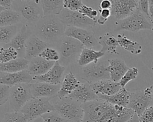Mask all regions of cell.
Listing matches in <instances>:
<instances>
[{
	"label": "cell",
	"mask_w": 153,
	"mask_h": 122,
	"mask_svg": "<svg viewBox=\"0 0 153 122\" xmlns=\"http://www.w3.org/2000/svg\"><path fill=\"white\" fill-rule=\"evenodd\" d=\"M84 116L81 122H126L136 113L123 107L100 99L82 104Z\"/></svg>",
	"instance_id": "1"
},
{
	"label": "cell",
	"mask_w": 153,
	"mask_h": 122,
	"mask_svg": "<svg viewBox=\"0 0 153 122\" xmlns=\"http://www.w3.org/2000/svg\"><path fill=\"white\" fill-rule=\"evenodd\" d=\"M66 26L57 15L44 16L35 26V35L51 46L57 44L65 36Z\"/></svg>",
	"instance_id": "2"
},
{
	"label": "cell",
	"mask_w": 153,
	"mask_h": 122,
	"mask_svg": "<svg viewBox=\"0 0 153 122\" xmlns=\"http://www.w3.org/2000/svg\"><path fill=\"white\" fill-rule=\"evenodd\" d=\"M12 9L20 15L23 24H34L44 17L39 1H13Z\"/></svg>",
	"instance_id": "3"
},
{
	"label": "cell",
	"mask_w": 153,
	"mask_h": 122,
	"mask_svg": "<svg viewBox=\"0 0 153 122\" xmlns=\"http://www.w3.org/2000/svg\"><path fill=\"white\" fill-rule=\"evenodd\" d=\"M84 46L76 39L64 36L57 43V51L60 55L59 63L65 66L71 64Z\"/></svg>",
	"instance_id": "4"
},
{
	"label": "cell",
	"mask_w": 153,
	"mask_h": 122,
	"mask_svg": "<svg viewBox=\"0 0 153 122\" xmlns=\"http://www.w3.org/2000/svg\"><path fill=\"white\" fill-rule=\"evenodd\" d=\"M54 105L55 111L69 121L81 122L84 116L82 104L66 96L60 99Z\"/></svg>",
	"instance_id": "5"
},
{
	"label": "cell",
	"mask_w": 153,
	"mask_h": 122,
	"mask_svg": "<svg viewBox=\"0 0 153 122\" xmlns=\"http://www.w3.org/2000/svg\"><path fill=\"white\" fill-rule=\"evenodd\" d=\"M153 25L145 15L139 8L127 18L118 20L115 22L114 30H127L130 32H137L143 29L151 30Z\"/></svg>",
	"instance_id": "6"
},
{
	"label": "cell",
	"mask_w": 153,
	"mask_h": 122,
	"mask_svg": "<svg viewBox=\"0 0 153 122\" xmlns=\"http://www.w3.org/2000/svg\"><path fill=\"white\" fill-rule=\"evenodd\" d=\"M53 98H33L22 108V112L27 121L41 117L43 114L55 111L54 105L50 101Z\"/></svg>",
	"instance_id": "7"
},
{
	"label": "cell",
	"mask_w": 153,
	"mask_h": 122,
	"mask_svg": "<svg viewBox=\"0 0 153 122\" xmlns=\"http://www.w3.org/2000/svg\"><path fill=\"white\" fill-rule=\"evenodd\" d=\"M153 85L140 90L130 92L127 108L133 110L139 117L148 107L153 105Z\"/></svg>",
	"instance_id": "8"
},
{
	"label": "cell",
	"mask_w": 153,
	"mask_h": 122,
	"mask_svg": "<svg viewBox=\"0 0 153 122\" xmlns=\"http://www.w3.org/2000/svg\"><path fill=\"white\" fill-rule=\"evenodd\" d=\"M32 98L30 83H22L11 87L9 104L13 111H20L25 105Z\"/></svg>",
	"instance_id": "9"
},
{
	"label": "cell",
	"mask_w": 153,
	"mask_h": 122,
	"mask_svg": "<svg viewBox=\"0 0 153 122\" xmlns=\"http://www.w3.org/2000/svg\"><path fill=\"white\" fill-rule=\"evenodd\" d=\"M58 17L67 27L87 29L95 26L97 23L96 21L84 15L79 11H73L66 8L62 10Z\"/></svg>",
	"instance_id": "10"
},
{
	"label": "cell",
	"mask_w": 153,
	"mask_h": 122,
	"mask_svg": "<svg viewBox=\"0 0 153 122\" xmlns=\"http://www.w3.org/2000/svg\"><path fill=\"white\" fill-rule=\"evenodd\" d=\"M111 15L121 20L132 15L139 7V1L111 0Z\"/></svg>",
	"instance_id": "11"
},
{
	"label": "cell",
	"mask_w": 153,
	"mask_h": 122,
	"mask_svg": "<svg viewBox=\"0 0 153 122\" xmlns=\"http://www.w3.org/2000/svg\"><path fill=\"white\" fill-rule=\"evenodd\" d=\"M107 67L101 63H91L81 68V78L86 83H93L103 79H110Z\"/></svg>",
	"instance_id": "12"
},
{
	"label": "cell",
	"mask_w": 153,
	"mask_h": 122,
	"mask_svg": "<svg viewBox=\"0 0 153 122\" xmlns=\"http://www.w3.org/2000/svg\"><path fill=\"white\" fill-rule=\"evenodd\" d=\"M65 36L76 39L85 48H91L98 43V40H97L94 33L87 29L66 27Z\"/></svg>",
	"instance_id": "13"
},
{
	"label": "cell",
	"mask_w": 153,
	"mask_h": 122,
	"mask_svg": "<svg viewBox=\"0 0 153 122\" xmlns=\"http://www.w3.org/2000/svg\"><path fill=\"white\" fill-rule=\"evenodd\" d=\"M32 33L29 25L23 24L17 33L7 46L14 48L17 51L20 58H25L26 43L27 39L32 35Z\"/></svg>",
	"instance_id": "14"
},
{
	"label": "cell",
	"mask_w": 153,
	"mask_h": 122,
	"mask_svg": "<svg viewBox=\"0 0 153 122\" xmlns=\"http://www.w3.org/2000/svg\"><path fill=\"white\" fill-rule=\"evenodd\" d=\"M33 77L27 70L16 73H5L0 71V84L13 86L22 83H30Z\"/></svg>",
	"instance_id": "15"
},
{
	"label": "cell",
	"mask_w": 153,
	"mask_h": 122,
	"mask_svg": "<svg viewBox=\"0 0 153 122\" xmlns=\"http://www.w3.org/2000/svg\"><path fill=\"white\" fill-rule=\"evenodd\" d=\"M60 85H51L44 82L30 83V91L33 98H54L60 90Z\"/></svg>",
	"instance_id": "16"
},
{
	"label": "cell",
	"mask_w": 153,
	"mask_h": 122,
	"mask_svg": "<svg viewBox=\"0 0 153 122\" xmlns=\"http://www.w3.org/2000/svg\"><path fill=\"white\" fill-rule=\"evenodd\" d=\"M65 67L61 65L59 61H56L52 68L45 74L33 77V81L37 82H44L51 85H60Z\"/></svg>",
	"instance_id": "17"
},
{
	"label": "cell",
	"mask_w": 153,
	"mask_h": 122,
	"mask_svg": "<svg viewBox=\"0 0 153 122\" xmlns=\"http://www.w3.org/2000/svg\"><path fill=\"white\" fill-rule=\"evenodd\" d=\"M48 47H51V46L40 39L35 34L32 35L26 43L25 58L30 61L39 57L42 51Z\"/></svg>",
	"instance_id": "18"
},
{
	"label": "cell",
	"mask_w": 153,
	"mask_h": 122,
	"mask_svg": "<svg viewBox=\"0 0 153 122\" xmlns=\"http://www.w3.org/2000/svg\"><path fill=\"white\" fill-rule=\"evenodd\" d=\"M96 95L111 96L119 92L122 87L119 82H115L110 79H103L90 84Z\"/></svg>",
	"instance_id": "19"
},
{
	"label": "cell",
	"mask_w": 153,
	"mask_h": 122,
	"mask_svg": "<svg viewBox=\"0 0 153 122\" xmlns=\"http://www.w3.org/2000/svg\"><path fill=\"white\" fill-rule=\"evenodd\" d=\"M78 102L83 104L84 103L99 99L88 83H80L77 88L69 96Z\"/></svg>",
	"instance_id": "20"
},
{
	"label": "cell",
	"mask_w": 153,
	"mask_h": 122,
	"mask_svg": "<svg viewBox=\"0 0 153 122\" xmlns=\"http://www.w3.org/2000/svg\"><path fill=\"white\" fill-rule=\"evenodd\" d=\"M55 62L46 60L42 57H37L29 61L27 70L33 77L41 76L48 72L54 65Z\"/></svg>",
	"instance_id": "21"
},
{
	"label": "cell",
	"mask_w": 153,
	"mask_h": 122,
	"mask_svg": "<svg viewBox=\"0 0 153 122\" xmlns=\"http://www.w3.org/2000/svg\"><path fill=\"white\" fill-rule=\"evenodd\" d=\"M108 62L109 65L106 68L109 73L111 80L115 82H119L129 68L124 61L119 58L108 60Z\"/></svg>",
	"instance_id": "22"
},
{
	"label": "cell",
	"mask_w": 153,
	"mask_h": 122,
	"mask_svg": "<svg viewBox=\"0 0 153 122\" xmlns=\"http://www.w3.org/2000/svg\"><path fill=\"white\" fill-rule=\"evenodd\" d=\"M80 83L73 73L69 72L65 76L60 84V88L57 97L60 99L68 96L77 88Z\"/></svg>",
	"instance_id": "23"
},
{
	"label": "cell",
	"mask_w": 153,
	"mask_h": 122,
	"mask_svg": "<svg viewBox=\"0 0 153 122\" xmlns=\"http://www.w3.org/2000/svg\"><path fill=\"white\" fill-rule=\"evenodd\" d=\"M130 92L128 91L125 87H122L119 92L113 95H97V96L99 99L106 101L112 105L127 107L130 101Z\"/></svg>",
	"instance_id": "24"
},
{
	"label": "cell",
	"mask_w": 153,
	"mask_h": 122,
	"mask_svg": "<svg viewBox=\"0 0 153 122\" xmlns=\"http://www.w3.org/2000/svg\"><path fill=\"white\" fill-rule=\"evenodd\" d=\"M105 53L101 51H96L93 49L84 48L77 60V64L81 67H84L91 63H97L100 58L102 57Z\"/></svg>",
	"instance_id": "25"
},
{
	"label": "cell",
	"mask_w": 153,
	"mask_h": 122,
	"mask_svg": "<svg viewBox=\"0 0 153 122\" xmlns=\"http://www.w3.org/2000/svg\"><path fill=\"white\" fill-rule=\"evenodd\" d=\"M98 43L102 46L101 51L103 53L118 54L117 48L119 45L117 39L111 32H107L98 38Z\"/></svg>",
	"instance_id": "26"
},
{
	"label": "cell",
	"mask_w": 153,
	"mask_h": 122,
	"mask_svg": "<svg viewBox=\"0 0 153 122\" xmlns=\"http://www.w3.org/2000/svg\"><path fill=\"white\" fill-rule=\"evenodd\" d=\"M29 61L25 58H17L5 63H0V71L16 73L27 69Z\"/></svg>",
	"instance_id": "27"
},
{
	"label": "cell",
	"mask_w": 153,
	"mask_h": 122,
	"mask_svg": "<svg viewBox=\"0 0 153 122\" xmlns=\"http://www.w3.org/2000/svg\"><path fill=\"white\" fill-rule=\"evenodd\" d=\"M39 2L44 16L59 15L64 8L62 0H41Z\"/></svg>",
	"instance_id": "28"
},
{
	"label": "cell",
	"mask_w": 153,
	"mask_h": 122,
	"mask_svg": "<svg viewBox=\"0 0 153 122\" xmlns=\"http://www.w3.org/2000/svg\"><path fill=\"white\" fill-rule=\"evenodd\" d=\"M117 39L119 46L131 54L137 55L142 52V46L137 42L132 40L122 34H118Z\"/></svg>",
	"instance_id": "29"
},
{
	"label": "cell",
	"mask_w": 153,
	"mask_h": 122,
	"mask_svg": "<svg viewBox=\"0 0 153 122\" xmlns=\"http://www.w3.org/2000/svg\"><path fill=\"white\" fill-rule=\"evenodd\" d=\"M20 21V14L12 8L0 11V27L16 25Z\"/></svg>",
	"instance_id": "30"
},
{
	"label": "cell",
	"mask_w": 153,
	"mask_h": 122,
	"mask_svg": "<svg viewBox=\"0 0 153 122\" xmlns=\"http://www.w3.org/2000/svg\"><path fill=\"white\" fill-rule=\"evenodd\" d=\"M18 31L17 24L0 27V42L8 45L17 33Z\"/></svg>",
	"instance_id": "31"
},
{
	"label": "cell",
	"mask_w": 153,
	"mask_h": 122,
	"mask_svg": "<svg viewBox=\"0 0 153 122\" xmlns=\"http://www.w3.org/2000/svg\"><path fill=\"white\" fill-rule=\"evenodd\" d=\"M19 57L17 51L11 46H7V48H4L0 46V62L5 63L17 59Z\"/></svg>",
	"instance_id": "32"
},
{
	"label": "cell",
	"mask_w": 153,
	"mask_h": 122,
	"mask_svg": "<svg viewBox=\"0 0 153 122\" xmlns=\"http://www.w3.org/2000/svg\"><path fill=\"white\" fill-rule=\"evenodd\" d=\"M25 115L20 111L7 112L5 114L1 122H27Z\"/></svg>",
	"instance_id": "33"
},
{
	"label": "cell",
	"mask_w": 153,
	"mask_h": 122,
	"mask_svg": "<svg viewBox=\"0 0 153 122\" xmlns=\"http://www.w3.org/2000/svg\"><path fill=\"white\" fill-rule=\"evenodd\" d=\"M139 73V70L136 67L129 68L127 71L125 73L119 83L122 87H125V86L131 80L136 79Z\"/></svg>",
	"instance_id": "34"
},
{
	"label": "cell",
	"mask_w": 153,
	"mask_h": 122,
	"mask_svg": "<svg viewBox=\"0 0 153 122\" xmlns=\"http://www.w3.org/2000/svg\"><path fill=\"white\" fill-rule=\"evenodd\" d=\"M39 57L50 61L56 62L60 60V55L57 49L51 47H48L45 49Z\"/></svg>",
	"instance_id": "35"
},
{
	"label": "cell",
	"mask_w": 153,
	"mask_h": 122,
	"mask_svg": "<svg viewBox=\"0 0 153 122\" xmlns=\"http://www.w3.org/2000/svg\"><path fill=\"white\" fill-rule=\"evenodd\" d=\"M41 117L44 122H69L56 111L47 112L41 115Z\"/></svg>",
	"instance_id": "36"
},
{
	"label": "cell",
	"mask_w": 153,
	"mask_h": 122,
	"mask_svg": "<svg viewBox=\"0 0 153 122\" xmlns=\"http://www.w3.org/2000/svg\"><path fill=\"white\" fill-rule=\"evenodd\" d=\"M80 13L83 14L84 15L96 21L97 20V15H98V11L96 10L93 9L91 7H88L87 5H83L80 9L78 11Z\"/></svg>",
	"instance_id": "37"
},
{
	"label": "cell",
	"mask_w": 153,
	"mask_h": 122,
	"mask_svg": "<svg viewBox=\"0 0 153 122\" xmlns=\"http://www.w3.org/2000/svg\"><path fill=\"white\" fill-rule=\"evenodd\" d=\"M83 3L80 0H64V8L73 11H78L80 8L83 5Z\"/></svg>",
	"instance_id": "38"
},
{
	"label": "cell",
	"mask_w": 153,
	"mask_h": 122,
	"mask_svg": "<svg viewBox=\"0 0 153 122\" xmlns=\"http://www.w3.org/2000/svg\"><path fill=\"white\" fill-rule=\"evenodd\" d=\"M11 86L5 85H0V105L5 104L9 101Z\"/></svg>",
	"instance_id": "39"
},
{
	"label": "cell",
	"mask_w": 153,
	"mask_h": 122,
	"mask_svg": "<svg viewBox=\"0 0 153 122\" xmlns=\"http://www.w3.org/2000/svg\"><path fill=\"white\" fill-rule=\"evenodd\" d=\"M139 117L140 122H153V105L146 108Z\"/></svg>",
	"instance_id": "40"
},
{
	"label": "cell",
	"mask_w": 153,
	"mask_h": 122,
	"mask_svg": "<svg viewBox=\"0 0 153 122\" xmlns=\"http://www.w3.org/2000/svg\"><path fill=\"white\" fill-rule=\"evenodd\" d=\"M139 8L141 11L149 18V1L142 0L139 1Z\"/></svg>",
	"instance_id": "41"
},
{
	"label": "cell",
	"mask_w": 153,
	"mask_h": 122,
	"mask_svg": "<svg viewBox=\"0 0 153 122\" xmlns=\"http://www.w3.org/2000/svg\"><path fill=\"white\" fill-rule=\"evenodd\" d=\"M13 2V1H11V0H1L0 1V11L11 9Z\"/></svg>",
	"instance_id": "42"
},
{
	"label": "cell",
	"mask_w": 153,
	"mask_h": 122,
	"mask_svg": "<svg viewBox=\"0 0 153 122\" xmlns=\"http://www.w3.org/2000/svg\"><path fill=\"white\" fill-rule=\"evenodd\" d=\"M112 7L111 1L109 0H103L100 2L99 5L100 9L105 10V9H109L111 10Z\"/></svg>",
	"instance_id": "43"
},
{
	"label": "cell",
	"mask_w": 153,
	"mask_h": 122,
	"mask_svg": "<svg viewBox=\"0 0 153 122\" xmlns=\"http://www.w3.org/2000/svg\"><path fill=\"white\" fill-rule=\"evenodd\" d=\"M99 16L108 20V18L111 15V11L109 9H105V10H102L99 9Z\"/></svg>",
	"instance_id": "44"
},
{
	"label": "cell",
	"mask_w": 153,
	"mask_h": 122,
	"mask_svg": "<svg viewBox=\"0 0 153 122\" xmlns=\"http://www.w3.org/2000/svg\"><path fill=\"white\" fill-rule=\"evenodd\" d=\"M149 20L153 25V0L149 1Z\"/></svg>",
	"instance_id": "45"
},
{
	"label": "cell",
	"mask_w": 153,
	"mask_h": 122,
	"mask_svg": "<svg viewBox=\"0 0 153 122\" xmlns=\"http://www.w3.org/2000/svg\"><path fill=\"white\" fill-rule=\"evenodd\" d=\"M126 122H140V121L139 120V116L136 114H135L130 119H129Z\"/></svg>",
	"instance_id": "46"
},
{
	"label": "cell",
	"mask_w": 153,
	"mask_h": 122,
	"mask_svg": "<svg viewBox=\"0 0 153 122\" xmlns=\"http://www.w3.org/2000/svg\"><path fill=\"white\" fill-rule=\"evenodd\" d=\"M27 122H44V121H43V120H42V117H39L36 118L35 119L27 121Z\"/></svg>",
	"instance_id": "47"
},
{
	"label": "cell",
	"mask_w": 153,
	"mask_h": 122,
	"mask_svg": "<svg viewBox=\"0 0 153 122\" xmlns=\"http://www.w3.org/2000/svg\"><path fill=\"white\" fill-rule=\"evenodd\" d=\"M151 71H152V73H153V67L151 68Z\"/></svg>",
	"instance_id": "48"
},
{
	"label": "cell",
	"mask_w": 153,
	"mask_h": 122,
	"mask_svg": "<svg viewBox=\"0 0 153 122\" xmlns=\"http://www.w3.org/2000/svg\"><path fill=\"white\" fill-rule=\"evenodd\" d=\"M151 30H152V31H153V27H152V29H151Z\"/></svg>",
	"instance_id": "49"
},
{
	"label": "cell",
	"mask_w": 153,
	"mask_h": 122,
	"mask_svg": "<svg viewBox=\"0 0 153 122\" xmlns=\"http://www.w3.org/2000/svg\"><path fill=\"white\" fill-rule=\"evenodd\" d=\"M152 99H153V92H152Z\"/></svg>",
	"instance_id": "50"
}]
</instances>
